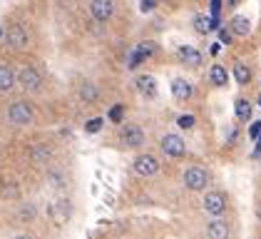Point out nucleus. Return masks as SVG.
<instances>
[{
  "label": "nucleus",
  "mask_w": 261,
  "mask_h": 239,
  "mask_svg": "<svg viewBox=\"0 0 261 239\" xmlns=\"http://www.w3.org/2000/svg\"><path fill=\"white\" fill-rule=\"evenodd\" d=\"M234 78H237L239 85H249V80H251V70H249L244 62H237V65H234Z\"/></svg>",
  "instance_id": "20"
},
{
  "label": "nucleus",
  "mask_w": 261,
  "mask_h": 239,
  "mask_svg": "<svg viewBox=\"0 0 261 239\" xmlns=\"http://www.w3.org/2000/svg\"><path fill=\"white\" fill-rule=\"evenodd\" d=\"M231 237V227L229 222L221 217H214L206 224V239H229Z\"/></svg>",
  "instance_id": "10"
},
{
  "label": "nucleus",
  "mask_w": 261,
  "mask_h": 239,
  "mask_svg": "<svg viewBox=\"0 0 261 239\" xmlns=\"http://www.w3.org/2000/svg\"><path fill=\"white\" fill-rule=\"evenodd\" d=\"M256 217H259V222H261V202L256 204Z\"/></svg>",
  "instance_id": "34"
},
{
  "label": "nucleus",
  "mask_w": 261,
  "mask_h": 239,
  "mask_svg": "<svg viewBox=\"0 0 261 239\" xmlns=\"http://www.w3.org/2000/svg\"><path fill=\"white\" fill-rule=\"evenodd\" d=\"M184 187L189 189V192H201V189H206V184H209V172L204 170V167H187L184 170Z\"/></svg>",
  "instance_id": "3"
},
{
  "label": "nucleus",
  "mask_w": 261,
  "mask_h": 239,
  "mask_svg": "<svg viewBox=\"0 0 261 239\" xmlns=\"http://www.w3.org/2000/svg\"><path fill=\"white\" fill-rule=\"evenodd\" d=\"M226 204H229V199H226V195L219 192V189L206 192L204 199H201V209H204L209 217H221V214L226 212Z\"/></svg>",
  "instance_id": "4"
},
{
  "label": "nucleus",
  "mask_w": 261,
  "mask_h": 239,
  "mask_svg": "<svg viewBox=\"0 0 261 239\" xmlns=\"http://www.w3.org/2000/svg\"><path fill=\"white\" fill-rule=\"evenodd\" d=\"M20 219L22 222H33V219H35V207H33V204H25L20 209Z\"/></svg>",
  "instance_id": "27"
},
{
  "label": "nucleus",
  "mask_w": 261,
  "mask_h": 239,
  "mask_svg": "<svg viewBox=\"0 0 261 239\" xmlns=\"http://www.w3.org/2000/svg\"><path fill=\"white\" fill-rule=\"evenodd\" d=\"M172 95H174L177 100H181V102L189 100L192 98V85H189L184 78H177L174 82H172Z\"/></svg>",
  "instance_id": "17"
},
{
  "label": "nucleus",
  "mask_w": 261,
  "mask_h": 239,
  "mask_svg": "<svg viewBox=\"0 0 261 239\" xmlns=\"http://www.w3.org/2000/svg\"><path fill=\"white\" fill-rule=\"evenodd\" d=\"M47 177H50V182H53V187H62V177H60V175H55V172H53V175H47Z\"/></svg>",
  "instance_id": "33"
},
{
  "label": "nucleus",
  "mask_w": 261,
  "mask_h": 239,
  "mask_svg": "<svg viewBox=\"0 0 261 239\" xmlns=\"http://www.w3.org/2000/svg\"><path fill=\"white\" fill-rule=\"evenodd\" d=\"M160 147H162V152L167 155V157H174V159H179L187 155V145H184V139L179 137V135H164L160 142Z\"/></svg>",
  "instance_id": "5"
},
{
  "label": "nucleus",
  "mask_w": 261,
  "mask_h": 239,
  "mask_svg": "<svg viewBox=\"0 0 261 239\" xmlns=\"http://www.w3.org/2000/svg\"><path fill=\"white\" fill-rule=\"evenodd\" d=\"M259 135H261V122H254V125H251V130H249V137L256 139Z\"/></svg>",
  "instance_id": "31"
},
{
  "label": "nucleus",
  "mask_w": 261,
  "mask_h": 239,
  "mask_svg": "<svg viewBox=\"0 0 261 239\" xmlns=\"http://www.w3.org/2000/svg\"><path fill=\"white\" fill-rule=\"evenodd\" d=\"M90 13L97 22H107L115 15V0H90Z\"/></svg>",
  "instance_id": "9"
},
{
  "label": "nucleus",
  "mask_w": 261,
  "mask_h": 239,
  "mask_svg": "<svg viewBox=\"0 0 261 239\" xmlns=\"http://www.w3.org/2000/svg\"><path fill=\"white\" fill-rule=\"evenodd\" d=\"M60 3H67V0H60Z\"/></svg>",
  "instance_id": "36"
},
{
  "label": "nucleus",
  "mask_w": 261,
  "mask_h": 239,
  "mask_svg": "<svg viewBox=\"0 0 261 239\" xmlns=\"http://www.w3.org/2000/svg\"><path fill=\"white\" fill-rule=\"evenodd\" d=\"M194 30H197L199 35H206V33L212 30V20L206 18V15H194Z\"/></svg>",
  "instance_id": "21"
},
{
  "label": "nucleus",
  "mask_w": 261,
  "mask_h": 239,
  "mask_svg": "<svg viewBox=\"0 0 261 239\" xmlns=\"http://www.w3.org/2000/svg\"><path fill=\"white\" fill-rule=\"evenodd\" d=\"M18 85V73L10 65H0V92H10Z\"/></svg>",
  "instance_id": "12"
},
{
  "label": "nucleus",
  "mask_w": 261,
  "mask_h": 239,
  "mask_svg": "<svg viewBox=\"0 0 261 239\" xmlns=\"http://www.w3.org/2000/svg\"><path fill=\"white\" fill-rule=\"evenodd\" d=\"M102 130V119L95 117V119H87V125H85V132H90V135H95V132H100Z\"/></svg>",
  "instance_id": "25"
},
{
  "label": "nucleus",
  "mask_w": 261,
  "mask_h": 239,
  "mask_svg": "<svg viewBox=\"0 0 261 239\" xmlns=\"http://www.w3.org/2000/svg\"><path fill=\"white\" fill-rule=\"evenodd\" d=\"M229 30L234 33V35H239V38H246L249 33H251V22L246 15H234L231 22H229Z\"/></svg>",
  "instance_id": "14"
},
{
  "label": "nucleus",
  "mask_w": 261,
  "mask_h": 239,
  "mask_svg": "<svg viewBox=\"0 0 261 239\" xmlns=\"http://www.w3.org/2000/svg\"><path fill=\"white\" fill-rule=\"evenodd\" d=\"M234 110H237V117H239V119H249V117H251V105H249L246 100H237V107H234Z\"/></svg>",
  "instance_id": "22"
},
{
  "label": "nucleus",
  "mask_w": 261,
  "mask_h": 239,
  "mask_svg": "<svg viewBox=\"0 0 261 239\" xmlns=\"http://www.w3.org/2000/svg\"><path fill=\"white\" fill-rule=\"evenodd\" d=\"M53 157V150H50V147H47V145H35V147H33V162H35V164H47V159Z\"/></svg>",
  "instance_id": "18"
},
{
  "label": "nucleus",
  "mask_w": 261,
  "mask_h": 239,
  "mask_svg": "<svg viewBox=\"0 0 261 239\" xmlns=\"http://www.w3.org/2000/svg\"><path fill=\"white\" fill-rule=\"evenodd\" d=\"M35 117V112H33V105L28 102V100H15L10 107H8V119H10V125H15V127H28L30 122Z\"/></svg>",
  "instance_id": "1"
},
{
  "label": "nucleus",
  "mask_w": 261,
  "mask_h": 239,
  "mask_svg": "<svg viewBox=\"0 0 261 239\" xmlns=\"http://www.w3.org/2000/svg\"><path fill=\"white\" fill-rule=\"evenodd\" d=\"M110 119H112V122H120L122 119V105H115V107L110 110Z\"/></svg>",
  "instance_id": "29"
},
{
  "label": "nucleus",
  "mask_w": 261,
  "mask_h": 239,
  "mask_svg": "<svg viewBox=\"0 0 261 239\" xmlns=\"http://www.w3.org/2000/svg\"><path fill=\"white\" fill-rule=\"evenodd\" d=\"M132 167H135V172L140 175V177H152V175H157L160 172V159L154 157V155H137L135 162H132Z\"/></svg>",
  "instance_id": "6"
},
{
  "label": "nucleus",
  "mask_w": 261,
  "mask_h": 239,
  "mask_svg": "<svg viewBox=\"0 0 261 239\" xmlns=\"http://www.w3.org/2000/svg\"><path fill=\"white\" fill-rule=\"evenodd\" d=\"M209 78H212V85H217V87H224V85L229 82V75H226V70H224L221 65H212Z\"/></svg>",
  "instance_id": "19"
},
{
  "label": "nucleus",
  "mask_w": 261,
  "mask_h": 239,
  "mask_svg": "<svg viewBox=\"0 0 261 239\" xmlns=\"http://www.w3.org/2000/svg\"><path fill=\"white\" fill-rule=\"evenodd\" d=\"M77 95H80V100L85 102V105H92V102H97V98H100V90H97V85L95 82H82L80 90H77Z\"/></svg>",
  "instance_id": "15"
},
{
  "label": "nucleus",
  "mask_w": 261,
  "mask_h": 239,
  "mask_svg": "<svg viewBox=\"0 0 261 239\" xmlns=\"http://www.w3.org/2000/svg\"><path fill=\"white\" fill-rule=\"evenodd\" d=\"M28 30L22 28L20 22H15V25H10L8 28V45L13 47V50H22V47H28Z\"/></svg>",
  "instance_id": "11"
},
{
  "label": "nucleus",
  "mask_w": 261,
  "mask_h": 239,
  "mask_svg": "<svg viewBox=\"0 0 261 239\" xmlns=\"http://www.w3.org/2000/svg\"><path fill=\"white\" fill-rule=\"evenodd\" d=\"M142 53L140 50H137V47H135V50H132V53H129V60H127V67H129V70H135V67H140V62H142Z\"/></svg>",
  "instance_id": "24"
},
{
  "label": "nucleus",
  "mask_w": 261,
  "mask_h": 239,
  "mask_svg": "<svg viewBox=\"0 0 261 239\" xmlns=\"http://www.w3.org/2000/svg\"><path fill=\"white\" fill-rule=\"evenodd\" d=\"M179 58L181 62H187V65H192V67H199L201 65V53L197 50V47H192V45H181L179 47Z\"/></svg>",
  "instance_id": "16"
},
{
  "label": "nucleus",
  "mask_w": 261,
  "mask_h": 239,
  "mask_svg": "<svg viewBox=\"0 0 261 239\" xmlns=\"http://www.w3.org/2000/svg\"><path fill=\"white\" fill-rule=\"evenodd\" d=\"M3 195H5V197H8V195H10V197H18V187H15V184H10V187L5 184V187H3Z\"/></svg>",
  "instance_id": "32"
},
{
  "label": "nucleus",
  "mask_w": 261,
  "mask_h": 239,
  "mask_svg": "<svg viewBox=\"0 0 261 239\" xmlns=\"http://www.w3.org/2000/svg\"><path fill=\"white\" fill-rule=\"evenodd\" d=\"M135 85H137L140 95H144V98H157V80L152 78V75H140Z\"/></svg>",
  "instance_id": "13"
},
{
  "label": "nucleus",
  "mask_w": 261,
  "mask_h": 239,
  "mask_svg": "<svg viewBox=\"0 0 261 239\" xmlns=\"http://www.w3.org/2000/svg\"><path fill=\"white\" fill-rule=\"evenodd\" d=\"M259 105H261V98H259Z\"/></svg>",
  "instance_id": "37"
},
{
  "label": "nucleus",
  "mask_w": 261,
  "mask_h": 239,
  "mask_svg": "<svg viewBox=\"0 0 261 239\" xmlns=\"http://www.w3.org/2000/svg\"><path fill=\"white\" fill-rule=\"evenodd\" d=\"M157 3H160V0H140V8L144 10V13H149V10L157 8Z\"/></svg>",
  "instance_id": "28"
},
{
  "label": "nucleus",
  "mask_w": 261,
  "mask_h": 239,
  "mask_svg": "<svg viewBox=\"0 0 261 239\" xmlns=\"http://www.w3.org/2000/svg\"><path fill=\"white\" fill-rule=\"evenodd\" d=\"M194 122H197L194 115H181V117L177 119V125H179L181 130H192V127H194Z\"/></svg>",
  "instance_id": "26"
},
{
  "label": "nucleus",
  "mask_w": 261,
  "mask_h": 239,
  "mask_svg": "<svg viewBox=\"0 0 261 239\" xmlns=\"http://www.w3.org/2000/svg\"><path fill=\"white\" fill-rule=\"evenodd\" d=\"M231 35H234V33H231V30H226V28H221V30H219V38H221V42H226V45L231 42Z\"/></svg>",
  "instance_id": "30"
},
{
  "label": "nucleus",
  "mask_w": 261,
  "mask_h": 239,
  "mask_svg": "<svg viewBox=\"0 0 261 239\" xmlns=\"http://www.w3.org/2000/svg\"><path fill=\"white\" fill-rule=\"evenodd\" d=\"M137 50L142 53V58H152V55L157 53V45H154V42H140Z\"/></svg>",
  "instance_id": "23"
},
{
  "label": "nucleus",
  "mask_w": 261,
  "mask_h": 239,
  "mask_svg": "<svg viewBox=\"0 0 261 239\" xmlns=\"http://www.w3.org/2000/svg\"><path fill=\"white\" fill-rule=\"evenodd\" d=\"M47 214H50V219H53V224H55V227L67 224V219H70V214H72L70 199H55V202L47 207Z\"/></svg>",
  "instance_id": "7"
},
{
  "label": "nucleus",
  "mask_w": 261,
  "mask_h": 239,
  "mask_svg": "<svg viewBox=\"0 0 261 239\" xmlns=\"http://www.w3.org/2000/svg\"><path fill=\"white\" fill-rule=\"evenodd\" d=\"M120 139L124 147H129V150H137L144 145V132H142L140 125H124L120 130Z\"/></svg>",
  "instance_id": "8"
},
{
  "label": "nucleus",
  "mask_w": 261,
  "mask_h": 239,
  "mask_svg": "<svg viewBox=\"0 0 261 239\" xmlns=\"http://www.w3.org/2000/svg\"><path fill=\"white\" fill-rule=\"evenodd\" d=\"M18 87H22L25 92H38L42 87V73L35 65H22L18 70Z\"/></svg>",
  "instance_id": "2"
},
{
  "label": "nucleus",
  "mask_w": 261,
  "mask_h": 239,
  "mask_svg": "<svg viewBox=\"0 0 261 239\" xmlns=\"http://www.w3.org/2000/svg\"><path fill=\"white\" fill-rule=\"evenodd\" d=\"M13 239H33L30 234H18V237H13Z\"/></svg>",
  "instance_id": "35"
}]
</instances>
